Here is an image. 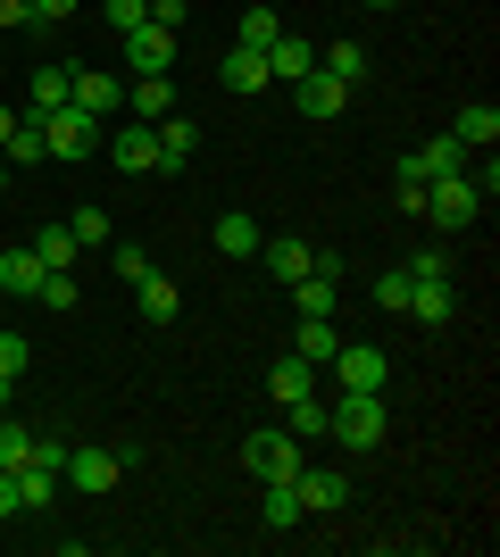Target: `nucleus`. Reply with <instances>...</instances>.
<instances>
[{"mask_svg": "<svg viewBox=\"0 0 500 557\" xmlns=\"http://www.w3.org/2000/svg\"><path fill=\"white\" fill-rule=\"evenodd\" d=\"M326 433L342 449H376L383 433H392V417H383V392H342V408H326Z\"/></svg>", "mask_w": 500, "mask_h": 557, "instance_id": "nucleus-1", "label": "nucleus"}, {"mask_svg": "<svg viewBox=\"0 0 500 557\" xmlns=\"http://www.w3.org/2000/svg\"><path fill=\"white\" fill-rule=\"evenodd\" d=\"M34 125H42V150H50V159H68V166L100 150V116L75 109V100H68V109H50V116H34Z\"/></svg>", "mask_w": 500, "mask_h": 557, "instance_id": "nucleus-2", "label": "nucleus"}, {"mask_svg": "<svg viewBox=\"0 0 500 557\" xmlns=\"http://www.w3.org/2000/svg\"><path fill=\"white\" fill-rule=\"evenodd\" d=\"M417 216H434L442 233H467V225L484 216V191L467 184V175H434V184H426V200H417Z\"/></svg>", "mask_w": 500, "mask_h": 557, "instance_id": "nucleus-3", "label": "nucleus"}, {"mask_svg": "<svg viewBox=\"0 0 500 557\" xmlns=\"http://www.w3.org/2000/svg\"><path fill=\"white\" fill-rule=\"evenodd\" d=\"M242 466H251L259 483H292L309 458H301V442H292L284 424H267V433H251V442H242Z\"/></svg>", "mask_w": 500, "mask_h": 557, "instance_id": "nucleus-4", "label": "nucleus"}, {"mask_svg": "<svg viewBox=\"0 0 500 557\" xmlns=\"http://www.w3.org/2000/svg\"><path fill=\"white\" fill-rule=\"evenodd\" d=\"M59 483L84 491V499H100V491L125 483V449H68V466H59Z\"/></svg>", "mask_w": 500, "mask_h": 557, "instance_id": "nucleus-5", "label": "nucleus"}, {"mask_svg": "<svg viewBox=\"0 0 500 557\" xmlns=\"http://www.w3.org/2000/svg\"><path fill=\"white\" fill-rule=\"evenodd\" d=\"M326 367H333V383H342V392H383V383H392V358H383V349H367V342H342Z\"/></svg>", "mask_w": 500, "mask_h": 557, "instance_id": "nucleus-6", "label": "nucleus"}, {"mask_svg": "<svg viewBox=\"0 0 500 557\" xmlns=\"http://www.w3.org/2000/svg\"><path fill=\"white\" fill-rule=\"evenodd\" d=\"M292 491H301V508H309V516L351 508V474H342V466H301V474H292Z\"/></svg>", "mask_w": 500, "mask_h": 557, "instance_id": "nucleus-7", "label": "nucleus"}, {"mask_svg": "<svg viewBox=\"0 0 500 557\" xmlns=\"http://www.w3.org/2000/svg\"><path fill=\"white\" fill-rule=\"evenodd\" d=\"M401 317H417L426 333H442V325L459 317V292H451V275H417V283H408V308H401Z\"/></svg>", "mask_w": 500, "mask_h": 557, "instance_id": "nucleus-8", "label": "nucleus"}, {"mask_svg": "<svg viewBox=\"0 0 500 557\" xmlns=\"http://www.w3.org/2000/svg\"><path fill=\"white\" fill-rule=\"evenodd\" d=\"M118 42H125V67H134V75H167V67H175V34H167V25H134V34H118Z\"/></svg>", "mask_w": 500, "mask_h": 557, "instance_id": "nucleus-9", "label": "nucleus"}, {"mask_svg": "<svg viewBox=\"0 0 500 557\" xmlns=\"http://www.w3.org/2000/svg\"><path fill=\"white\" fill-rule=\"evenodd\" d=\"M68 100H75V109H93V116H118V109H125V84H118L109 67H75Z\"/></svg>", "mask_w": 500, "mask_h": 557, "instance_id": "nucleus-10", "label": "nucleus"}, {"mask_svg": "<svg viewBox=\"0 0 500 557\" xmlns=\"http://www.w3.org/2000/svg\"><path fill=\"white\" fill-rule=\"evenodd\" d=\"M292 100H301V116H317V125H326V116H342V109H351V84H333L326 67H309L301 84H292Z\"/></svg>", "mask_w": 500, "mask_h": 557, "instance_id": "nucleus-11", "label": "nucleus"}, {"mask_svg": "<svg viewBox=\"0 0 500 557\" xmlns=\"http://www.w3.org/2000/svg\"><path fill=\"white\" fill-rule=\"evenodd\" d=\"M42 258H34V242H17V250H0V300H34L42 292Z\"/></svg>", "mask_w": 500, "mask_h": 557, "instance_id": "nucleus-12", "label": "nucleus"}, {"mask_svg": "<svg viewBox=\"0 0 500 557\" xmlns=\"http://www.w3.org/2000/svg\"><path fill=\"white\" fill-rule=\"evenodd\" d=\"M309 67H317V42H301V34H276V42H267V84H301Z\"/></svg>", "mask_w": 500, "mask_h": 557, "instance_id": "nucleus-13", "label": "nucleus"}, {"mask_svg": "<svg viewBox=\"0 0 500 557\" xmlns=\"http://www.w3.org/2000/svg\"><path fill=\"white\" fill-rule=\"evenodd\" d=\"M134 308H143V325H175V317H184V292H175L159 267H150V275L134 283Z\"/></svg>", "mask_w": 500, "mask_h": 557, "instance_id": "nucleus-14", "label": "nucleus"}, {"mask_svg": "<svg viewBox=\"0 0 500 557\" xmlns=\"http://www.w3.org/2000/svg\"><path fill=\"white\" fill-rule=\"evenodd\" d=\"M68 84H75V59H59V67H34V84H25V116L68 109Z\"/></svg>", "mask_w": 500, "mask_h": 557, "instance_id": "nucleus-15", "label": "nucleus"}, {"mask_svg": "<svg viewBox=\"0 0 500 557\" xmlns=\"http://www.w3.org/2000/svg\"><path fill=\"white\" fill-rule=\"evenodd\" d=\"M125 109H134V125H159V116L175 109V84H167V75H134V84H125Z\"/></svg>", "mask_w": 500, "mask_h": 557, "instance_id": "nucleus-16", "label": "nucleus"}, {"mask_svg": "<svg viewBox=\"0 0 500 557\" xmlns=\"http://www.w3.org/2000/svg\"><path fill=\"white\" fill-rule=\"evenodd\" d=\"M109 159H118L125 175H150V166H159V134H150V125H125V134H109Z\"/></svg>", "mask_w": 500, "mask_h": 557, "instance_id": "nucleus-17", "label": "nucleus"}, {"mask_svg": "<svg viewBox=\"0 0 500 557\" xmlns=\"http://www.w3.org/2000/svg\"><path fill=\"white\" fill-rule=\"evenodd\" d=\"M150 134H159V166H184L192 150H200V125H192L184 109H167L159 125H150Z\"/></svg>", "mask_w": 500, "mask_h": 557, "instance_id": "nucleus-18", "label": "nucleus"}, {"mask_svg": "<svg viewBox=\"0 0 500 557\" xmlns=\"http://www.w3.org/2000/svg\"><path fill=\"white\" fill-rule=\"evenodd\" d=\"M217 84H225V92H267V59L234 42L225 59H217Z\"/></svg>", "mask_w": 500, "mask_h": 557, "instance_id": "nucleus-19", "label": "nucleus"}, {"mask_svg": "<svg viewBox=\"0 0 500 557\" xmlns=\"http://www.w3.org/2000/svg\"><path fill=\"white\" fill-rule=\"evenodd\" d=\"M259 242H267L259 216H242V209L217 216V258H259Z\"/></svg>", "mask_w": 500, "mask_h": 557, "instance_id": "nucleus-20", "label": "nucleus"}, {"mask_svg": "<svg viewBox=\"0 0 500 557\" xmlns=\"http://www.w3.org/2000/svg\"><path fill=\"white\" fill-rule=\"evenodd\" d=\"M259 258H267V275L284 283V292L309 275V242H292V233H284V242H259Z\"/></svg>", "mask_w": 500, "mask_h": 557, "instance_id": "nucleus-21", "label": "nucleus"}, {"mask_svg": "<svg viewBox=\"0 0 500 557\" xmlns=\"http://www.w3.org/2000/svg\"><path fill=\"white\" fill-rule=\"evenodd\" d=\"M451 134L467 141V150H492V141H500V109H492V100H467V109H459V125H451Z\"/></svg>", "mask_w": 500, "mask_h": 557, "instance_id": "nucleus-22", "label": "nucleus"}, {"mask_svg": "<svg viewBox=\"0 0 500 557\" xmlns=\"http://www.w3.org/2000/svg\"><path fill=\"white\" fill-rule=\"evenodd\" d=\"M292 300H301V317H333V300H342V275H317V267H309V275L292 283Z\"/></svg>", "mask_w": 500, "mask_h": 557, "instance_id": "nucleus-23", "label": "nucleus"}, {"mask_svg": "<svg viewBox=\"0 0 500 557\" xmlns=\"http://www.w3.org/2000/svg\"><path fill=\"white\" fill-rule=\"evenodd\" d=\"M292 349H301L309 367H326L333 349H342V333H333V317H301V333H292Z\"/></svg>", "mask_w": 500, "mask_h": 557, "instance_id": "nucleus-24", "label": "nucleus"}, {"mask_svg": "<svg viewBox=\"0 0 500 557\" xmlns=\"http://www.w3.org/2000/svg\"><path fill=\"white\" fill-rule=\"evenodd\" d=\"M267 392H276V399H301V392H317V367L301 358V349H292V358H276V374H267Z\"/></svg>", "mask_w": 500, "mask_h": 557, "instance_id": "nucleus-25", "label": "nucleus"}, {"mask_svg": "<svg viewBox=\"0 0 500 557\" xmlns=\"http://www.w3.org/2000/svg\"><path fill=\"white\" fill-rule=\"evenodd\" d=\"M9 474H17V508H50V499H59V474H50V466H9Z\"/></svg>", "mask_w": 500, "mask_h": 557, "instance_id": "nucleus-26", "label": "nucleus"}, {"mask_svg": "<svg viewBox=\"0 0 500 557\" xmlns=\"http://www.w3.org/2000/svg\"><path fill=\"white\" fill-rule=\"evenodd\" d=\"M284 433H292V442H317V433H326V399H317V392L284 399Z\"/></svg>", "mask_w": 500, "mask_h": 557, "instance_id": "nucleus-27", "label": "nucleus"}, {"mask_svg": "<svg viewBox=\"0 0 500 557\" xmlns=\"http://www.w3.org/2000/svg\"><path fill=\"white\" fill-rule=\"evenodd\" d=\"M34 300H42L50 317H68V308L84 300V283H75V267H50V275H42V292H34Z\"/></svg>", "mask_w": 500, "mask_h": 557, "instance_id": "nucleus-28", "label": "nucleus"}, {"mask_svg": "<svg viewBox=\"0 0 500 557\" xmlns=\"http://www.w3.org/2000/svg\"><path fill=\"white\" fill-rule=\"evenodd\" d=\"M317 67H326L333 84H351V92H358V75H367V50H358V42H333V50H317Z\"/></svg>", "mask_w": 500, "mask_h": 557, "instance_id": "nucleus-29", "label": "nucleus"}, {"mask_svg": "<svg viewBox=\"0 0 500 557\" xmlns=\"http://www.w3.org/2000/svg\"><path fill=\"white\" fill-rule=\"evenodd\" d=\"M259 516H267V524H276V533H292V524H301V516H309V508H301V491H292V483H267Z\"/></svg>", "mask_w": 500, "mask_h": 557, "instance_id": "nucleus-30", "label": "nucleus"}, {"mask_svg": "<svg viewBox=\"0 0 500 557\" xmlns=\"http://www.w3.org/2000/svg\"><path fill=\"white\" fill-rule=\"evenodd\" d=\"M34 258H42V267H75V258H84V250H75V233H68V216L34 233Z\"/></svg>", "mask_w": 500, "mask_h": 557, "instance_id": "nucleus-31", "label": "nucleus"}, {"mask_svg": "<svg viewBox=\"0 0 500 557\" xmlns=\"http://www.w3.org/2000/svg\"><path fill=\"white\" fill-rule=\"evenodd\" d=\"M34 367V342H25V333H0V399L17 392V374Z\"/></svg>", "mask_w": 500, "mask_h": 557, "instance_id": "nucleus-32", "label": "nucleus"}, {"mask_svg": "<svg viewBox=\"0 0 500 557\" xmlns=\"http://www.w3.org/2000/svg\"><path fill=\"white\" fill-rule=\"evenodd\" d=\"M0 159H17V166H34V159H50V150H42V125H34V116H17V134L0 141Z\"/></svg>", "mask_w": 500, "mask_h": 557, "instance_id": "nucleus-33", "label": "nucleus"}, {"mask_svg": "<svg viewBox=\"0 0 500 557\" xmlns=\"http://www.w3.org/2000/svg\"><path fill=\"white\" fill-rule=\"evenodd\" d=\"M68 233H75V250H109V242H118L100 209H75V216H68Z\"/></svg>", "mask_w": 500, "mask_h": 557, "instance_id": "nucleus-34", "label": "nucleus"}, {"mask_svg": "<svg viewBox=\"0 0 500 557\" xmlns=\"http://www.w3.org/2000/svg\"><path fill=\"white\" fill-rule=\"evenodd\" d=\"M276 34H284V17H276V9H251L234 42H242V50H259V59H267V42H276Z\"/></svg>", "mask_w": 500, "mask_h": 557, "instance_id": "nucleus-35", "label": "nucleus"}, {"mask_svg": "<svg viewBox=\"0 0 500 557\" xmlns=\"http://www.w3.org/2000/svg\"><path fill=\"white\" fill-rule=\"evenodd\" d=\"M408 283H417L408 267H383V275H376V308H392V317H401V308H408Z\"/></svg>", "mask_w": 500, "mask_h": 557, "instance_id": "nucleus-36", "label": "nucleus"}, {"mask_svg": "<svg viewBox=\"0 0 500 557\" xmlns=\"http://www.w3.org/2000/svg\"><path fill=\"white\" fill-rule=\"evenodd\" d=\"M109 267H118L125 283H143L150 275V250H143V242H109Z\"/></svg>", "mask_w": 500, "mask_h": 557, "instance_id": "nucleus-37", "label": "nucleus"}, {"mask_svg": "<svg viewBox=\"0 0 500 557\" xmlns=\"http://www.w3.org/2000/svg\"><path fill=\"white\" fill-rule=\"evenodd\" d=\"M25 458H34V433L17 417H0V466H25Z\"/></svg>", "mask_w": 500, "mask_h": 557, "instance_id": "nucleus-38", "label": "nucleus"}, {"mask_svg": "<svg viewBox=\"0 0 500 557\" xmlns=\"http://www.w3.org/2000/svg\"><path fill=\"white\" fill-rule=\"evenodd\" d=\"M100 17L118 25V34H134V25H143V17H150V0H100Z\"/></svg>", "mask_w": 500, "mask_h": 557, "instance_id": "nucleus-39", "label": "nucleus"}, {"mask_svg": "<svg viewBox=\"0 0 500 557\" xmlns=\"http://www.w3.org/2000/svg\"><path fill=\"white\" fill-rule=\"evenodd\" d=\"M25 466H50V474H59V466H68V442H59V433H34V458Z\"/></svg>", "mask_w": 500, "mask_h": 557, "instance_id": "nucleus-40", "label": "nucleus"}, {"mask_svg": "<svg viewBox=\"0 0 500 557\" xmlns=\"http://www.w3.org/2000/svg\"><path fill=\"white\" fill-rule=\"evenodd\" d=\"M184 17H192L184 0H150V25H167V34H184Z\"/></svg>", "mask_w": 500, "mask_h": 557, "instance_id": "nucleus-41", "label": "nucleus"}, {"mask_svg": "<svg viewBox=\"0 0 500 557\" xmlns=\"http://www.w3.org/2000/svg\"><path fill=\"white\" fill-rule=\"evenodd\" d=\"M34 25V0H0V34H25Z\"/></svg>", "mask_w": 500, "mask_h": 557, "instance_id": "nucleus-42", "label": "nucleus"}, {"mask_svg": "<svg viewBox=\"0 0 500 557\" xmlns=\"http://www.w3.org/2000/svg\"><path fill=\"white\" fill-rule=\"evenodd\" d=\"M84 0H34V25H59V17H75Z\"/></svg>", "mask_w": 500, "mask_h": 557, "instance_id": "nucleus-43", "label": "nucleus"}, {"mask_svg": "<svg viewBox=\"0 0 500 557\" xmlns=\"http://www.w3.org/2000/svg\"><path fill=\"white\" fill-rule=\"evenodd\" d=\"M9 134H17V109H0V141H9Z\"/></svg>", "mask_w": 500, "mask_h": 557, "instance_id": "nucleus-44", "label": "nucleus"}, {"mask_svg": "<svg viewBox=\"0 0 500 557\" xmlns=\"http://www.w3.org/2000/svg\"><path fill=\"white\" fill-rule=\"evenodd\" d=\"M367 9H401V0H367Z\"/></svg>", "mask_w": 500, "mask_h": 557, "instance_id": "nucleus-45", "label": "nucleus"}, {"mask_svg": "<svg viewBox=\"0 0 500 557\" xmlns=\"http://www.w3.org/2000/svg\"><path fill=\"white\" fill-rule=\"evenodd\" d=\"M0 191H9V159H0Z\"/></svg>", "mask_w": 500, "mask_h": 557, "instance_id": "nucleus-46", "label": "nucleus"}]
</instances>
